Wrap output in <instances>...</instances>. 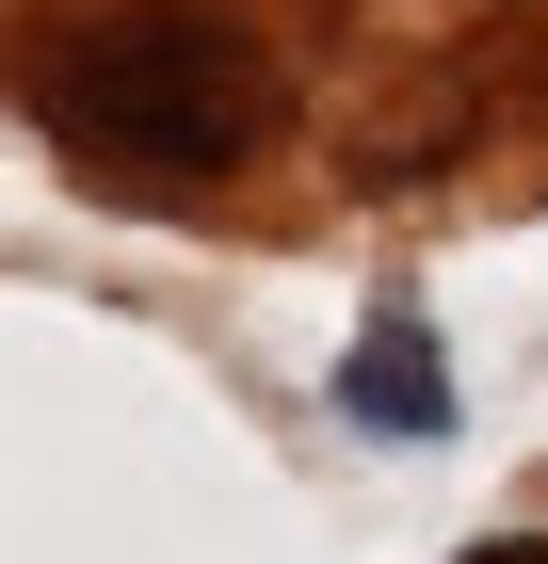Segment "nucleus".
Listing matches in <instances>:
<instances>
[{
    "label": "nucleus",
    "mask_w": 548,
    "mask_h": 564,
    "mask_svg": "<svg viewBox=\"0 0 548 564\" xmlns=\"http://www.w3.org/2000/svg\"><path fill=\"white\" fill-rule=\"evenodd\" d=\"M33 130L129 194H178L275 145V48L226 0H114L33 65Z\"/></svg>",
    "instance_id": "1"
},
{
    "label": "nucleus",
    "mask_w": 548,
    "mask_h": 564,
    "mask_svg": "<svg viewBox=\"0 0 548 564\" xmlns=\"http://www.w3.org/2000/svg\"><path fill=\"white\" fill-rule=\"evenodd\" d=\"M339 420L387 435V452H420V435H452V355H436V323L404 291L355 323V355H339Z\"/></svg>",
    "instance_id": "2"
},
{
    "label": "nucleus",
    "mask_w": 548,
    "mask_h": 564,
    "mask_svg": "<svg viewBox=\"0 0 548 564\" xmlns=\"http://www.w3.org/2000/svg\"><path fill=\"white\" fill-rule=\"evenodd\" d=\"M468 564H548V532H484V549H468Z\"/></svg>",
    "instance_id": "3"
}]
</instances>
